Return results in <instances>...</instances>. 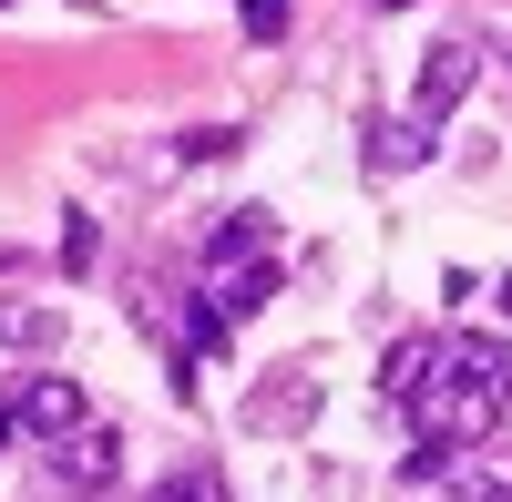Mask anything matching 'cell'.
<instances>
[{
	"instance_id": "1",
	"label": "cell",
	"mask_w": 512,
	"mask_h": 502,
	"mask_svg": "<svg viewBox=\"0 0 512 502\" xmlns=\"http://www.w3.org/2000/svg\"><path fill=\"white\" fill-rule=\"evenodd\" d=\"M472 82H482V41H431L410 72V113L420 123H451L461 103H472Z\"/></svg>"
},
{
	"instance_id": "2",
	"label": "cell",
	"mask_w": 512,
	"mask_h": 502,
	"mask_svg": "<svg viewBox=\"0 0 512 502\" xmlns=\"http://www.w3.org/2000/svg\"><path fill=\"white\" fill-rule=\"evenodd\" d=\"M113 472H123V431L113 421H82V431L52 441V482L62 492H113Z\"/></svg>"
},
{
	"instance_id": "3",
	"label": "cell",
	"mask_w": 512,
	"mask_h": 502,
	"mask_svg": "<svg viewBox=\"0 0 512 502\" xmlns=\"http://www.w3.org/2000/svg\"><path fill=\"white\" fill-rule=\"evenodd\" d=\"M11 390H21V431H31V441H62V431L93 421L82 380H62V369H31V380H11Z\"/></svg>"
},
{
	"instance_id": "4",
	"label": "cell",
	"mask_w": 512,
	"mask_h": 502,
	"mask_svg": "<svg viewBox=\"0 0 512 502\" xmlns=\"http://www.w3.org/2000/svg\"><path fill=\"white\" fill-rule=\"evenodd\" d=\"M318 421V369H267V390H246V431H308Z\"/></svg>"
},
{
	"instance_id": "5",
	"label": "cell",
	"mask_w": 512,
	"mask_h": 502,
	"mask_svg": "<svg viewBox=\"0 0 512 502\" xmlns=\"http://www.w3.org/2000/svg\"><path fill=\"white\" fill-rule=\"evenodd\" d=\"M431 154H441V123H420V113L369 123V144H359V164H369V175H410V164H431Z\"/></svg>"
},
{
	"instance_id": "6",
	"label": "cell",
	"mask_w": 512,
	"mask_h": 502,
	"mask_svg": "<svg viewBox=\"0 0 512 502\" xmlns=\"http://www.w3.org/2000/svg\"><path fill=\"white\" fill-rule=\"evenodd\" d=\"M205 298H216L236 328L256 318V308H267L277 298V257H236V267H205Z\"/></svg>"
},
{
	"instance_id": "7",
	"label": "cell",
	"mask_w": 512,
	"mask_h": 502,
	"mask_svg": "<svg viewBox=\"0 0 512 502\" xmlns=\"http://www.w3.org/2000/svg\"><path fill=\"white\" fill-rule=\"evenodd\" d=\"M441 349H451V339H400L390 359H379V400H390V410H400V400H420V390L441 380Z\"/></svg>"
},
{
	"instance_id": "8",
	"label": "cell",
	"mask_w": 512,
	"mask_h": 502,
	"mask_svg": "<svg viewBox=\"0 0 512 502\" xmlns=\"http://www.w3.org/2000/svg\"><path fill=\"white\" fill-rule=\"evenodd\" d=\"M267 205H236V216H216V236H205V267H236V257H267Z\"/></svg>"
},
{
	"instance_id": "9",
	"label": "cell",
	"mask_w": 512,
	"mask_h": 502,
	"mask_svg": "<svg viewBox=\"0 0 512 502\" xmlns=\"http://www.w3.org/2000/svg\"><path fill=\"white\" fill-rule=\"evenodd\" d=\"M62 339V308H0V349H52Z\"/></svg>"
},
{
	"instance_id": "10",
	"label": "cell",
	"mask_w": 512,
	"mask_h": 502,
	"mask_svg": "<svg viewBox=\"0 0 512 502\" xmlns=\"http://www.w3.org/2000/svg\"><path fill=\"white\" fill-rule=\"evenodd\" d=\"M52 257H62V277H93V257H103V226H93V216H62V246H52Z\"/></svg>"
},
{
	"instance_id": "11",
	"label": "cell",
	"mask_w": 512,
	"mask_h": 502,
	"mask_svg": "<svg viewBox=\"0 0 512 502\" xmlns=\"http://www.w3.org/2000/svg\"><path fill=\"white\" fill-rule=\"evenodd\" d=\"M236 31L256 41V52H277L287 41V0H236Z\"/></svg>"
},
{
	"instance_id": "12",
	"label": "cell",
	"mask_w": 512,
	"mask_h": 502,
	"mask_svg": "<svg viewBox=\"0 0 512 502\" xmlns=\"http://www.w3.org/2000/svg\"><path fill=\"white\" fill-rule=\"evenodd\" d=\"M216 154H236V123H195V134H185V164H216Z\"/></svg>"
},
{
	"instance_id": "13",
	"label": "cell",
	"mask_w": 512,
	"mask_h": 502,
	"mask_svg": "<svg viewBox=\"0 0 512 502\" xmlns=\"http://www.w3.org/2000/svg\"><path fill=\"white\" fill-rule=\"evenodd\" d=\"M164 492H185V502H216V492H226V472H205V462H185V472H164Z\"/></svg>"
},
{
	"instance_id": "14",
	"label": "cell",
	"mask_w": 512,
	"mask_h": 502,
	"mask_svg": "<svg viewBox=\"0 0 512 502\" xmlns=\"http://www.w3.org/2000/svg\"><path fill=\"white\" fill-rule=\"evenodd\" d=\"M21 441V390H0V451Z\"/></svg>"
},
{
	"instance_id": "15",
	"label": "cell",
	"mask_w": 512,
	"mask_h": 502,
	"mask_svg": "<svg viewBox=\"0 0 512 502\" xmlns=\"http://www.w3.org/2000/svg\"><path fill=\"white\" fill-rule=\"evenodd\" d=\"M492 308H502V318H512V267H502V277H492Z\"/></svg>"
},
{
	"instance_id": "16",
	"label": "cell",
	"mask_w": 512,
	"mask_h": 502,
	"mask_svg": "<svg viewBox=\"0 0 512 502\" xmlns=\"http://www.w3.org/2000/svg\"><path fill=\"white\" fill-rule=\"evenodd\" d=\"M379 11H410V0H379Z\"/></svg>"
},
{
	"instance_id": "17",
	"label": "cell",
	"mask_w": 512,
	"mask_h": 502,
	"mask_svg": "<svg viewBox=\"0 0 512 502\" xmlns=\"http://www.w3.org/2000/svg\"><path fill=\"white\" fill-rule=\"evenodd\" d=\"M0 11H11V0H0Z\"/></svg>"
}]
</instances>
